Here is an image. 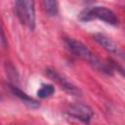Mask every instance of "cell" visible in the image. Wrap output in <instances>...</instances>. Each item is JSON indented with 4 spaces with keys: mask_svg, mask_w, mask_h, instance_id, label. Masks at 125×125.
<instances>
[{
    "mask_svg": "<svg viewBox=\"0 0 125 125\" xmlns=\"http://www.w3.org/2000/svg\"><path fill=\"white\" fill-rule=\"evenodd\" d=\"M80 21H90L93 20H101L111 25H118L119 21L116 15L108 8L104 6H94L84 9L78 16Z\"/></svg>",
    "mask_w": 125,
    "mask_h": 125,
    "instance_id": "2",
    "label": "cell"
},
{
    "mask_svg": "<svg viewBox=\"0 0 125 125\" xmlns=\"http://www.w3.org/2000/svg\"><path fill=\"white\" fill-rule=\"evenodd\" d=\"M45 72H46V75L50 79H52L57 84H59L69 95L76 96V97L81 96V90L72 81H70L66 76H64L63 74L60 73L58 70H56L54 68H47Z\"/></svg>",
    "mask_w": 125,
    "mask_h": 125,
    "instance_id": "4",
    "label": "cell"
},
{
    "mask_svg": "<svg viewBox=\"0 0 125 125\" xmlns=\"http://www.w3.org/2000/svg\"><path fill=\"white\" fill-rule=\"evenodd\" d=\"M6 71H7V75L10 78L11 82H13L15 85V83L18 82V78H19L17 69L15 68V66L12 63H7L6 64Z\"/></svg>",
    "mask_w": 125,
    "mask_h": 125,
    "instance_id": "10",
    "label": "cell"
},
{
    "mask_svg": "<svg viewBox=\"0 0 125 125\" xmlns=\"http://www.w3.org/2000/svg\"><path fill=\"white\" fill-rule=\"evenodd\" d=\"M65 111L69 116L75 119H78L81 122L86 123V124H89L91 119L94 116V112L92 108L89 105L82 104V103H76V104H69L66 107Z\"/></svg>",
    "mask_w": 125,
    "mask_h": 125,
    "instance_id": "5",
    "label": "cell"
},
{
    "mask_svg": "<svg viewBox=\"0 0 125 125\" xmlns=\"http://www.w3.org/2000/svg\"><path fill=\"white\" fill-rule=\"evenodd\" d=\"M93 38L99 45H101L107 52H109L115 56H119L121 58L123 57V53L120 50V48L115 44L114 41H112L106 35H104L103 33H95V34H93Z\"/></svg>",
    "mask_w": 125,
    "mask_h": 125,
    "instance_id": "6",
    "label": "cell"
},
{
    "mask_svg": "<svg viewBox=\"0 0 125 125\" xmlns=\"http://www.w3.org/2000/svg\"><path fill=\"white\" fill-rule=\"evenodd\" d=\"M55 93V87L52 84H42L37 91V97L40 99H46L51 97Z\"/></svg>",
    "mask_w": 125,
    "mask_h": 125,
    "instance_id": "9",
    "label": "cell"
},
{
    "mask_svg": "<svg viewBox=\"0 0 125 125\" xmlns=\"http://www.w3.org/2000/svg\"><path fill=\"white\" fill-rule=\"evenodd\" d=\"M63 44H64L65 48L71 54H73L77 58L87 62L88 63L93 65L95 68H97L104 73L111 74L112 71L116 68V64L114 63V62L107 61V62H104L101 61L96 56L95 53H93L84 43H82L79 40H76V39L70 38V37H65V38H63Z\"/></svg>",
    "mask_w": 125,
    "mask_h": 125,
    "instance_id": "1",
    "label": "cell"
},
{
    "mask_svg": "<svg viewBox=\"0 0 125 125\" xmlns=\"http://www.w3.org/2000/svg\"><path fill=\"white\" fill-rule=\"evenodd\" d=\"M42 7L45 13L49 16H56L58 14V2L54 0H45L42 2Z\"/></svg>",
    "mask_w": 125,
    "mask_h": 125,
    "instance_id": "8",
    "label": "cell"
},
{
    "mask_svg": "<svg viewBox=\"0 0 125 125\" xmlns=\"http://www.w3.org/2000/svg\"><path fill=\"white\" fill-rule=\"evenodd\" d=\"M6 47V39H5V35H4V32L0 26V51Z\"/></svg>",
    "mask_w": 125,
    "mask_h": 125,
    "instance_id": "11",
    "label": "cell"
},
{
    "mask_svg": "<svg viewBox=\"0 0 125 125\" xmlns=\"http://www.w3.org/2000/svg\"><path fill=\"white\" fill-rule=\"evenodd\" d=\"M11 86V91H12V93L15 95V96H17L22 103H24L26 105H28L29 107H31V108H36V107H38L40 104H39V103L37 102V101H35L34 99H32L31 97H29L27 94H25L23 91H21V89H19L17 86H15V85H10Z\"/></svg>",
    "mask_w": 125,
    "mask_h": 125,
    "instance_id": "7",
    "label": "cell"
},
{
    "mask_svg": "<svg viewBox=\"0 0 125 125\" xmlns=\"http://www.w3.org/2000/svg\"><path fill=\"white\" fill-rule=\"evenodd\" d=\"M35 3L29 0H19L15 2V11L20 21L30 30L35 27Z\"/></svg>",
    "mask_w": 125,
    "mask_h": 125,
    "instance_id": "3",
    "label": "cell"
}]
</instances>
